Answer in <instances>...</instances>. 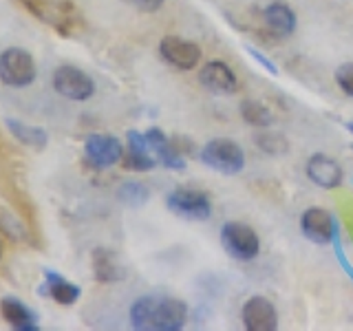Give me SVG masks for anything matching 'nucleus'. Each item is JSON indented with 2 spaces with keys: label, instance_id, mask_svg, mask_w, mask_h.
<instances>
[{
  "label": "nucleus",
  "instance_id": "obj_2",
  "mask_svg": "<svg viewBox=\"0 0 353 331\" xmlns=\"http://www.w3.org/2000/svg\"><path fill=\"white\" fill-rule=\"evenodd\" d=\"M36 60L20 47H11L0 53V82L11 88L29 86L36 80Z\"/></svg>",
  "mask_w": 353,
  "mask_h": 331
},
{
  "label": "nucleus",
  "instance_id": "obj_1",
  "mask_svg": "<svg viewBox=\"0 0 353 331\" xmlns=\"http://www.w3.org/2000/svg\"><path fill=\"white\" fill-rule=\"evenodd\" d=\"M33 18L53 27L60 36H75L84 27V20L71 0H16Z\"/></svg>",
  "mask_w": 353,
  "mask_h": 331
},
{
  "label": "nucleus",
  "instance_id": "obj_11",
  "mask_svg": "<svg viewBox=\"0 0 353 331\" xmlns=\"http://www.w3.org/2000/svg\"><path fill=\"white\" fill-rule=\"evenodd\" d=\"M188 320V307L185 303L176 298H159L154 305V316L150 329L154 331H181Z\"/></svg>",
  "mask_w": 353,
  "mask_h": 331
},
{
  "label": "nucleus",
  "instance_id": "obj_28",
  "mask_svg": "<svg viewBox=\"0 0 353 331\" xmlns=\"http://www.w3.org/2000/svg\"><path fill=\"white\" fill-rule=\"evenodd\" d=\"M248 53L252 55V58H256V60H259V64H263L265 69H268V71H270L272 75H279V69H276V64H274L272 60H268V58H265V55H263L261 51H256V49L248 47Z\"/></svg>",
  "mask_w": 353,
  "mask_h": 331
},
{
  "label": "nucleus",
  "instance_id": "obj_15",
  "mask_svg": "<svg viewBox=\"0 0 353 331\" xmlns=\"http://www.w3.org/2000/svg\"><path fill=\"white\" fill-rule=\"evenodd\" d=\"M146 139H148L150 148H152V154L157 157L159 163L165 166V168H170V170H183L185 168L183 154L176 150L172 139H168V137L163 135V130H159V128H148L146 130Z\"/></svg>",
  "mask_w": 353,
  "mask_h": 331
},
{
  "label": "nucleus",
  "instance_id": "obj_23",
  "mask_svg": "<svg viewBox=\"0 0 353 331\" xmlns=\"http://www.w3.org/2000/svg\"><path fill=\"white\" fill-rule=\"evenodd\" d=\"M0 234H5L11 241H18V243H25L29 239V230L25 228V223L7 210L5 205H0Z\"/></svg>",
  "mask_w": 353,
  "mask_h": 331
},
{
  "label": "nucleus",
  "instance_id": "obj_18",
  "mask_svg": "<svg viewBox=\"0 0 353 331\" xmlns=\"http://www.w3.org/2000/svg\"><path fill=\"white\" fill-rule=\"evenodd\" d=\"M40 294H44V296L49 294L58 305L69 307L80 298V287L64 281L62 276L55 272H44V283L40 287Z\"/></svg>",
  "mask_w": 353,
  "mask_h": 331
},
{
  "label": "nucleus",
  "instance_id": "obj_8",
  "mask_svg": "<svg viewBox=\"0 0 353 331\" xmlns=\"http://www.w3.org/2000/svg\"><path fill=\"white\" fill-rule=\"evenodd\" d=\"M84 154L93 168H110L124 157V146H121L117 137L91 135L84 143Z\"/></svg>",
  "mask_w": 353,
  "mask_h": 331
},
{
  "label": "nucleus",
  "instance_id": "obj_13",
  "mask_svg": "<svg viewBox=\"0 0 353 331\" xmlns=\"http://www.w3.org/2000/svg\"><path fill=\"white\" fill-rule=\"evenodd\" d=\"M121 163L128 170H137V172H146L152 170L157 166V157L152 154V148L146 139V132H137L130 130L128 132V152L121 157Z\"/></svg>",
  "mask_w": 353,
  "mask_h": 331
},
{
  "label": "nucleus",
  "instance_id": "obj_21",
  "mask_svg": "<svg viewBox=\"0 0 353 331\" xmlns=\"http://www.w3.org/2000/svg\"><path fill=\"white\" fill-rule=\"evenodd\" d=\"M154 305H157V296H143V298H139V301L132 303V307H130L132 329H137V331L150 329L152 316H154Z\"/></svg>",
  "mask_w": 353,
  "mask_h": 331
},
{
  "label": "nucleus",
  "instance_id": "obj_5",
  "mask_svg": "<svg viewBox=\"0 0 353 331\" xmlns=\"http://www.w3.org/2000/svg\"><path fill=\"white\" fill-rule=\"evenodd\" d=\"M165 203H168L172 214L188 221H205L212 214L210 197L201 190H194V188H176L168 194Z\"/></svg>",
  "mask_w": 353,
  "mask_h": 331
},
{
  "label": "nucleus",
  "instance_id": "obj_7",
  "mask_svg": "<svg viewBox=\"0 0 353 331\" xmlns=\"http://www.w3.org/2000/svg\"><path fill=\"white\" fill-rule=\"evenodd\" d=\"M159 53L165 62L179 71H190L199 64V60H201V49H199V44H194L190 40L174 38V36H165L159 42Z\"/></svg>",
  "mask_w": 353,
  "mask_h": 331
},
{
  "label": "nucleus",
  "instance_id": "obj_4",
  "mask_svg": "<svg viewBox=\"0 0 353 331\" xmlns=\"http://www.w3.org/2000/svg\"><path fill=\"white\" fill-rule=\"evenodd\" d=\"M221 243H223L225 252L236 261H252L259 257L261 241L259 234L250 225L241 223V221H230L221 230Z\"/></svg>",
  "mask_w": 353,
  "mask_h": 331
},
{
  "label": "nucleus",
  "instance_id": "obj_30",
  "mask_svg": "<svg viewBox=\"0 0 353 331\" xmlns=\"http://www.w3.org/2000/svg\"><path fill=\"white\" fill-rule=\"evenodd\" d=\"M0 257H3V245H0Z\"/></svg>",
  "mask_w": 353,
  "mask_h": 331
},
{
  "label": "nucleus",
  "instance_id": "obj_19",
  "mask_svg": "<svg viewBox=\"0 0 353 331\" xmlns=\"http://www.w3.org/2000/svg\"><path fill=\"white\" fill-rule=\"evenodd\" d=\"M5 124H7L11 135H14L20 143H25V146H29L33 150L47 148V143H49L47 130H42L38 126H31V124H27V121H20V119H7Z\"/></svg>",
  "mask_w": 353,
  "mask_h": 331
},
{
  "label": "nucleus",
  "instance_id": "obj_20",
  "mask_svg": "<svg viewBox=\"0 0 353 331\" xmlns=\"http://www.w3.org/2000/svg\"><path fill=\"white\" fill-rule=\"evenodd\" d=\"M93 274L99 283H115L124 279V272H121L117 259L113 257V252H108L104 248H97L93 252Z\"/></svg>",
  "mask_w": 353,
  "mask_h": 331
},
{
  "label": "nucleus",
  "instance_id": "obj_12",
  "mask_svg": "<svg viewBox=\"0 0 353 331\" xmlns=\"http://www.w3.org/2000/svg\"><path fill=\"white\" fill-rule=\"evenodd\" d=\"M301 230L303 234L314 243H331L336 239V221L329 212L320 208H309L301 217Z\"/></svg>",
  "mask_w": 353,
  "mask_h": 331
},
{
  "label": "nucleus",
  "instance_id": "obj_6",
  "mask_svg": "<svg viewBox=\"0 0 353 331\" xmlns=\"http://www.w3.org/2000/svg\"><path fill=\"white\" fill-rule=\"evenodd\" d=\"M53 88H55V93L66 99L84 102V99H88L95 93V82L88 77V73L77 69V66L62 64L53 73Z\"/></svg>",
  "mask_w": 353,
  "mask_h": 331
},
{
  "label": "nucleus",
  "instance_id": "obj_10",
  "mask_svg": "<svg viewBox=\"0 0 353 331\" xmlns=\"http://www.w3.org/2000/svg\"><path fill=\"white\" fill-rule=\"evenodd\" d=\"M263 29L270 40L290 38L296 29V14L285 3H272L263 9Z\"/></svg>",
  "mask_w": 353,
  "mask_h": 331
},
{
  "label": "nucleus",
  "instance_id": "obj_17",
  "mask_svg": "<svg viewBox=\"0 0 353 331\" xmlns=\"http://www.w3.org/2000/svg\"><path fill=\"white\" fill-rule=\"evenodd\" d=\"M0 316L5 318L7 325H11V329H18V331H38L40 329L36 314H33L25 303H20L18 298L7 296L0 301Z\"/></svg>",
  "mask_w": 353,
  "mask_h": 331
},
{
  "label": "nucleus",
  "instance_id": "obj_27",
  "mask_svg": "<svg viewBox=\"0 0 353 331\" xmlns=\"http://www.w3.org/2000/svg\"><path fill=\"white\" fill-rule=\"evenodd\" d=\"M124 3L132 5L139 11H157L163 5V0H124Z\"/></svg>",
  "mask_w": 353,
  "mask_h": 331
},
{
  "label": "nucleus",
  "instance_id": "obj_3",
  "mask_svg": "<svg viewBox=\"0 0 353 331\" xmlns=\"http://www.w3.org/2000/svg\"><path fill=\"white\" fill-rule=\"evenodd\" d=\"M208 168H212L221 174H239L245 166V154H243L241 146L230 139H212L199 152Z\"/></svg>",
  "mask_w": 353,
  "mask_h": 331
},
{
  "label": "nucleus",
  "instance_id": "obj_26",
  "mask_svg": "<svg viewBox=\"0 0 353 331\" xmlns=\"http://www.w3.org/2000/svg\"><path fill=\"white\" fill-rule=\"evenodd\" d=\"M336 82H338V86L342 88V91L353 97V64H351V62L338 66V71H336Z\"/></svg>",
  "mask_w": 353,
  "mask_h": 331
},
{
  "label": "nucleus",
  "instance_id": "obj_9",
  "mask_svg": "<svg viewBox=\"0 0 353 331\" xmlns=\"http://www.w3.org/2000/svg\"><path fill=\"white\" fill-rule=\"evenodd\" d=\"M243 325L248 331H274L279 327V314L263 296H254L243 305Z\"/></svg>",
  "mask_w": 353,
  "mask_h": 331
},
{
  "label": "nucleus",
  "instance_id": "obj_16",
  "mask_svg": "<svg viewBox=\"0 0 353 331\" xmlns=\"http://www.w3.org/2000/svg\"><path fill=\"white\" fill-rule=\"evenodd\" d=\"M307 177L320 188H338L342 183V168L338 161H334L327 154H314L312 159L307 161Z\"/></svg>",
  "mask_w": 353,
  "mask_h": 331
},
{
  "label": "nucleus",
  "instance_id": "obj_22",
  "mask_svg": "<svg viewBox=\"0 0 353 331\" xmlns=\"http://www.w3.org/2000/svg\"><path fill=\"white\" fill-rule=\"evenodd\" d=\"M241 117L248 121L250 126L256 128H268L272 124V113L268 106H263L256 99H243L241 102Z\"/></svg>",
  "mask_w": 353,
  "mask_h": 331
},
{
  "label": "nucleus",
  "instance_id": "obj_14",
  "mask_svg": "<svg viewBox=\"0 0 353 331\" xmlns=\"http://www.w3.org/2000/svg\"><path fill=\"white\" fill-rule=\"evenodd\" d=\"M199 80H201V84L208 88V91H212L216 95H230V93L236 91L234 71L221 60L208 62L201 69V73H199Z\"/></svg>",
  "mask_w": 353,
  "mask_h": 331
},
{
  "label": "nucleus",
  "instance_id": "obj_24",
  "mask_svg": "<svg viewBox=\"0 0 353 331\" xmlns=\"http://www.w3.org/2000/svg\"><path fill=\"white\" fill-rule=\"evenodd\" d=\"M117 199L124 205L139 208L150 199V190L139 181H124L119 185V190H117Z\"/></svg>",
  "mask_w": 353,
  "mask_h": 331
},
{
  "label": "nucleus",
  "instance_id": "obj_25",
  "mask_svg": "<svg viewBox=\"0 0 353 331\" xmlns=\"http://www.w3.org/2000/svg\"><path fill=\"white\" fill-rule=\"evenodd\" d=\"M256 143L263 152H270V154H281L287 150V141L281 135H274V132H270V130L261 132V135L256 137Z\"/></svg>",
  "mask_w": 353,
  "mask_h": 331
},
{
  "label": "nucleus",
  "instance_id": "obj_29",
  "mask_svg": "<svg viewBox=\"0 0 353 331\" xmlns=\"http://www.w3.org/2000/svg\"><path fill=\"white\" fill-rule=\"evenodd\" d=\"M347 128H349V130L353 132V121H351V124H347Z\"/></svg>",
  "mask_w": 353,
  "mask_h": 331
}]
</instances>
